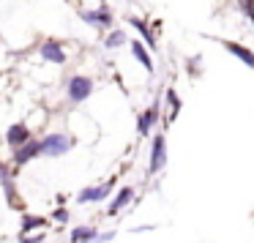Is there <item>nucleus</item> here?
Wrapping results in <instances>:
<instances>
[{
	"label": "nucleus",
	"instance_id": "1",
	"mask_svg": "<svg viewBox=\"0 0 254 243\" xmlns=\"http://www.w3.org/2000/svg\"><path fill=\"white\" fill-rule=\"evenodd\" d=\"M71 148H74V139L68 137V134H47V137L41 139V153L52 156V159L66 156Z\"/></svg>",
	"mask_w": 254,
	"mask_h": 243
},
{
	"label": "nucleus",
	"instance_id": "2",
	"mask_svg": "<svg viewBox=\"0 0 254 243\" xmlns=\"http://www.w3.org/2000/svg\"><path fill=\"white\" fill-rule=\"evenodd\" d=\"M66 93L71 104H82L90 93H93V79L90 77H71L66 85Z\"/></svg>",
	"mask_w": 254,
	"mask_h": 243
},
{
	"label": "nucleus",
	"instance_id": "3",
	"mask_svg": "<svg viewBox=\"0 0 254 243\" xmlns=\"http://www.w3.org/2000/svg\"><path fill=\"white\" fill-rule=\"evenodd\" d=\"M39 55H41V61H47V63H66V50H63V44L58 39H47L44 44H41V50H39Z\"/></svg>",
	"mask_w": 254,
	"mask_h": 243
},
{
	"label": "nucleus",
	"instance_id": "4",
	"mask_svg": "<svg viewBox=\"0 0 254 243\" xmlns=\"http://www.w3.org/2000/svg\"><path fill=\"white\" fill-rule=\"evenodd\" d=\"M167 161V142L164 134H156L153 137V150H150V172H161Z\"/></svg>",
	"mask_w": 254,
	"mask_h": 243
},
{
	"label": "nucleus",
	"instance_id": "5",
	"mask_svg": "<svg viewBox=\"0 0 254 243\" xmlns=\"http://www.w3.org/2000/svg\"><path fill=\"white\" fill-rule=\"evenodd\" d=\"M36 156H41V142H36V139H28L22 148H17V153H14V164L22 167V164H28L30 159H36Z\"/></svg>",
	"mask_w": 254,
	"mask_h": 243
},
{
	"label": "nucleus",
	"instance_id": "6",
	"mask_svg": "<svg viewBox=\"0 0 254 243\" xmlns=\"http://www.w3.org/2000/svg\"><path fill=\"white\" fill-rule=\"evenodd\" d=\"M30 139V131H28V126H22V123H14V126H8V131H6V142L11 145L14 150L17 148H22L25 142Z\"/></svg>",
	"mask_w": 254,
	"mask_h": 243
},
{
	"label": "nucleus",
	"instance_id": "7",
	"mask_svg": "<svg viewBox=\"0 0 254 243\" xmlns=\"http://www.w3.org/2000/svg\"><path fill=\"white\" fill-rule=\"evenodd\" d=\"M79 17H82L88 25H93V28H110L112 25V14L107 11V8H99V11H82Z\"/></svg>",
	"mask_w": 254,
	"mask_h": 243
},
{
	"label": "nucleus",
	"instance_id": "8",
	"mask_svg": "<svg viewBox=\"0 0 254 243\" xmlns=\"http://www.w3.org/2000/svg\"><path fill=\"white\" fill-rule=\"evenodd\" d=\"M112 191V181H107L104 186H93V188H85L82 194L77 197V202H99V199H104L107 194Z\"/></svg>",
	"mask_w": 254,
	"mask_h": 243
},
{
	"label": "nucleus",
	"instance_id": "9",
	"mask_svg": "<svg viewBox=\"0 0 254 243\" xmlns=\"http://www.w3.org/2000/svg\"><path fill=\"white\" fill-rule=\"evenodd\" d=\"M221 47H224V50H230L241 63H246V66H252V68H254V52H252V50H246V47L235 44V41H224V39H221Z\"/></svg>",
	"mask_w": 254,
	"mask_h": 243
},
{
	"label": "nucleus",
	"instance_id": "10",
	"mask_svg": "<svg viewBox=\"0 0 254 243\" xmlns=\"http://www.w3.org/2000/svg\"><path fill=\"white\" fill-rule=\"evenodd\" d=\"M131 194H134V188H128V186H126V188H121V191H118V197L112 199V205H110V210H107V213H110V216H118V210L128 205Z\"/></svg>",
	"mask_w": 254,
	"mask_h": 243
},
{
	"label": "nucleus",
	"instance_id": "11",
	"mask_svg": "<svg viewBox=\"0 0 254 243\" xmlns=\"http://www.w3.org/2000/svg\"><path fill=\"white\" fill-rule=\"evenodd\" d=\"M156 115H159V107H150V110H145L142 115H139V121H137L139 134H148L150 131V126L156 123Z\"/></svg>",
	"mask_w": 254,
	"mask_h": 243
},
{
	"label": "nucleus",
	"instance_id": "12",
	"mask_svg": "<svg viewBox=\"0 0 254 243\" xmlns=\"http://www.w3.org/2000/svg\"><path fill=\"white\" fill-rule=\"evenodd\" d=\"M131 52H134V58H137V61L148 68V71H153V61H150L148 50L142 47V41H131Z\"/></svg>",
	"mask_w": 254,
	"mask_h": 243
},
{
	"label": "nucleus",
	"instance_id": "13",
	"mask_svg": "<svg viewBox=\"0 0 254 243\" xmlns=\"http://www.w3.org/2000/svg\"><path fill=\"white\" fill-rule=\"evenodd\" d=\"M96 235H99V232H96L93 227H77V230L71 232V243H90V241H96Z\"/></svg>",
	"mask_w": 254,
	"mask_h": 243
},
{
	"label": "nucleus",
	"instance_id": "14",
	"mask_svg": "<svg viewBox=\"0 0 254 243\" xmlns=\"http://www.w3.org/2000/svg\"><path fill=\"white\" fill-rule=\"evenodd\" d=\"M128 22H131L134 28H137L139 33H142V39L148 41V47H156V39H153V33H150V30H148V25H145L142 19H139V17H128Z\"/></svg>",
	"mask_w": 254,
	"mask_h": 243
},
{
	"label": "nucleus",
	"instance_id": "15",
	"mask_svg": "<svg viewBox=\"0 0 254 243\" xmlns=\"http://www.w3.org/2000/svg\"><path fill=\"white\" fill-rule=\"evenodd\" d=\"M123 41H126V33H123V30H112V33L104 39V47L107 50H115V47H121Z\"/></svg>",
	"mask_w": 254,
	"mask_h": 243
},
{
	"label": "nucleus",
	"instance_id": "16",
	"mask_svg": "<svg viewBox=\"0 0 254 243\" xmlns=\"http://www.w3.org/2000/svg\"><path fill=\"white\" fill-rule=\"evenodd\" d=\"M33 227H44V219H36V216H25L22 219V235H28Z\"/></svg>",
	"mask_w": 254,
	"mask_h": 243
},
{
	"label": "nucleus",
	"instance_id": "17",
	"mask_svg": "<svg viewBox=\"0 0 254 243\" xmlns=\"http://www.w3.org/2000/svg\"><path fill=\"white\" fill-rule=\"evenodd\" d=\"M167 101H170V110H172V118H175L178 115V110H181V99H178V93H175V90H167Z\"/></svg>",
	"mask_w": 254,
	"mask_h": 243
},
{
	"label": "nucleus",
	"instance_id": "18",
	"mask_svg": "<svg viewBox=\"0 0 254 243\" xmlns=\"http://www.w3.org/2000/svg\"><path fill=\"white\" fill-rule=\"evenodd\" d=\"M241 3V8L246 11V17L252 19V25H254V0H238Z\"/></svg>",
	"mask_w": 254,
	"mask_h": 243
},
{
	"label": "nucleus",
	"instance_id": "19",
	"mask_svg": "<svg viewBox=\"0 0 254 243\" xmlns=\"http://www.w3.org/2000/svg\"><path fill=\"white\" fill-rule=\"evenodd\" d=\"M6 181H11V175H8V167L0 164V183H6Z\"/></svg>",
	"mask_w": 254,
	"mask_h": 243
},
{
	"label": "nucleus",
	"instance_id": "20",
	"mask_svg": "<svg viewBox=\"0 0 254 243\" xmlns=\"http://www.w3.org/2000/svg\"><path fill=\"white\" fill-rule=\"evenodd\" d=\"M44 241V235H33V238H22L19 235V243H41Z\"/></svg>",
	"mask_w": 254,
	"mask_h": 243
},
{
	"label": "nucleus",
	"instance_id": "21",
	"mask_svg": "<svg viewBox=\"0 0 254 243\" xmlns=\"http://www.w3.org/2000/svg\"><path fill=\"white\" fill-rule=\"evenodd\" d=\"M55 221H68V210L58 208V210H55Z\"/></svg>",
	"mask_w": 254,
	"mask_h": 243
}]
</instances>
